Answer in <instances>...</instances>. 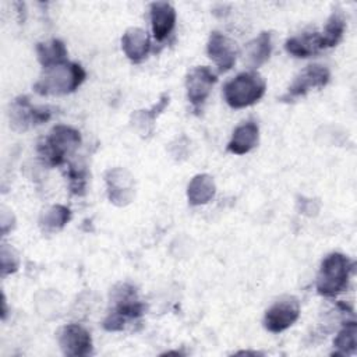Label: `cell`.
Wrapping results in <instances>:
<instances>
[{
    "mask_svg": "<svg viewBox=\"0 0 357 357\" xmlns=\"http://www.w3.org/2000/svg\"><path fill=\"white\" fill-rule=\"evenodd\" d=\"M300 317V303L293 296H284L275 301L265 312L264 326L272 333L290 328Z\"/></svg>",
    "mask_w": 357,
    "mask_h": 357,
    "instance_id": "cell-6",
    "label": "cell"
},
{
    "mask_svg": "<svg viewBox=\"0 0 357 357\" xmlns=\"http://www.w3.org/2000/svg\"><path fill=\"white\" fill-rule=\"evenodd\" d=\"M106 183H107V197L110 202L121 206L131 201L134 190H132V180L127 170L121 167L110 169L106 173Z\"/></svg>",
    "mask_w": 357,
    "mask_h": 357,
    "instance_id": "cell-12",
    "label": "cell"
},
{
    "mask_svg": "<svg viewBox=\"0 0 357 357\" xmlns=\"http://www.w3.org/2000/svg\"><path fill=\"white\" fill-rule=\"evenodd\" d=\"M271 52H272V35L269 32H261L258 38H255L245 46L244 61L251 68H258L268 61Z\"/></svg>",
    "mask_w": 357,
    "mask_h": 357,
    "instance_id": "cell-18",
    "label": "cell"
},
{
    "mask_svg": "<svg viewBox=\"0 0 357 357\" xmlns=\"http://www.w3.org/2000/svg\"><path fill=\"white\" fill-rule=\"evenodd\" d=\"M68 180H70V190H71L73 194L82 195L85 192V185H86V170H85V167L70 166Z\"/></svg>",
    "mask_w": 357,
    "mask_h": 357,
    "instance_id": "cell-23",
    "label": "cell"
},
{
    "mask_svg": "<svg viewBox=\"0 0 357 357\" xmlns=\"http://www.w3.org/2000/svg\"><path fill=\"white\" fill-rule=\"evenodd\" d=\"M50 119L49 109L35 107L29 103L26 96H20L14 100L11 107V124L17 130H26L31 126H38Z\"/></svg>",
    "mask_w": 357,
    "mask_h": 357,
    "instance_id": "cell-11",
    "label": "cell"
},
{
    "mask_svg": "<svg viewBox=\"0 0 357 357\" xmlns=\"http://www.w3.org/2000/svg\"><path fill=\"white\" fill-rule=\"evenodd\" d=\"M121 49L132 61H142L151 49V40L146 31L141 28H128L121 36Z\"/></svg>",
    "mask_w": 357,
    "mask_h": 357,
    "instance_id": "cell-14",
    "label": "cell"
},
{
    "mask_svg": "<svg viewBox=\"0 0 357 357\" xmlns=\"http://www.w3.org/2000/svg\"><path fill=\"white\" fill-rule=\"evenodd\" d=\"M114 308L103 321V328L109 332L123 331L124 326L144 314V304L138 300L137 291L131 284L121 283L113 291Z\"/></svg>",
    "mask_w": 357,
    "mask_h": 357,
    "instance_id": "cell-5",
    "label": "cell"
},
{
    "mask_svg": "<svg viewBox=\"0 0 357 357\" xmlns=\"http://www.w3.org/2000/svg\"><path fill=\"white\" fill-rule=\"evenodd\" d=\"M151 24L153 38L158 42L165 40L173 31L176 24V10L167 1H156L151 4Z\"/></svg>",
    "mask_w": 357,
    "mask_h": 357,
    "instance_id": "cell-13",
    "label": "cell"
},
{
    "mask_svg": "<svg viewBox=\"0 0 357 357\" xmlns=\"http://www.w3.org/2000/svg\"><path fill=\"white\" fill-rule=\"evenodd\" d=\"M10 248L11 247H8L7 244H3V247H1V273H3V276L7 275V273H13L18 269V257H17V254L14 252L11 255V258H8L10 257Z\"/></svg>",
    "mask_w": 357,
    "mask_h": 357,
    "instance_id": "cell-24",
    "label": "cell"
},
{
    "mask_svg": "<svg viewBox=\"0 0 357 357\" xmlns=\"http://www.w3.org/2000/svg\"><path fill=\"white\" fill-rule=\"evenodd\" d=\"M79 144L81 135L75 128L59 124L38 144V153L45 165L60 166L64 163L66 156L74 152Z\"/></svg>",
    "mask_w": 357,
    "mask_h": 357,
    "instance_id": "cell-3",
    "label": "cell"
},
{
    "mask_svg": "<svg viewBox=\"0 0 357 357\" xmlns=\"http://www.w3.org/2000/svg\"><path fill=\"white\" fill-rule=\"evenodd\" d=\"M258 126L254 121L243 123L233 131L231 139L227 144V151L234 155H244L258 144Z\"/></svg>",
    "mask_w": 357,
    "mask_h": 357,
    "instance_id": "cell-15",
    "label": "cell"
},
{
    "mask_svg": "<svg viewBox=\"0 0 357 357\" xmlns=\"http://www.w3.org/2000/svg\"><path fill=\"white\" fill-rule=\"evenodd\" d=\"M354 264L340 252L329 254L321 264L317 276V291L324 297H335L346 290Z\"/></svg>",
    "mask_w": 357,
    "mask_h": 357,
    "instance_id": "cell-2",
    "label": "cell"
},
{
    "mask_svg": "<svg viewBox=\"0 0 357 357\" xmlns=\"http://www.w3.org/2000/svg\"><path fill=\"white\" fill-rule=\"evenodd\" d=\"M216 79V74L206 66L195 67L190 71L185 79V88L188 100L194 107H199L206 100Z\"/></svg>",
    "mask_w": 357,
    "mask_h": 357,
    "instance_id": "cell-9",
    "label": "cell"
},
{
    "mask_svg": "<svg viewBox=\"0 0 357 357\" xmlns=\"http://www.w3.org/2000/svg\"><path fill=\"white\" fill-rule=\"evenodd\" d=\"M71 211L63 205H53L45 211L40 216V227L46 233H53L61 230L70 220Z\"/></svg>",
    "mask_w": 357,
    "mask_h": 357,
    "instance_id": "cell-21",
    "label": "cell"
},
{
    "mask_svg": "<svg viewBox=\"0 0 357 357\" xmlns=\"http://www.w3.org/2000/svg\"><path fill=\"white\" fill-rule=\"evenodd\" d=\"M86 78L81 64L66 61L60 66L45 70V74L33 85L39 95H67L74 92Z\"/></svg>",
    "mask_w": 357,
    "mask_h": 357,
    "instance_id": "cell-1",
    "label": "cell"
},
{
    "mask_svg": "<svg viewBox=\"0 0 357 357\" xmlns=\"http://www.w3.org/2000/svg\"><path fill=\"white\" fill-rule=\"evenodd\" d=\"M265 89L266 82L257 71H244L225 84L223 96L230 107L241 109L258 102Z\"/></svg>",
    "mask_w": 357,
    "mask_h": 357,
    "instance_id": "cell-4",
    "label": "cell"
},
{
    "mask_svg": "<svg viewBox=\"0 0 357 357\" xmlns=\"http://www.w3.org/2000/svg\"><path fill=\"white\" fill-rule=\"evenodd\" d=\"M284 49L287 53H290L294 57L305 59L310 57L319 50H322V42H321V33L319 32H304L301 35L293 36L286 40Z\"/></svg>",
    "mask_w": 357,
    "mask_h": 357,
    "instance_id": "cell-16",
    "label": "cell"
},
{
    "mask_svg": "<svg viewBox=\"0 0 357 357\" xmlns=\"http://www.w3.org/2000/svg\"><path fill=\"white\" fill-rule=\"evenodd\" d=\"M215 192L216 185L213 178L206 173H201L191 178L187 188V198L191 205L197 206L208 204L213 198Z\"/></svg>",
    "mask_w": 357,
    "mask_h": 357,
    "instance_id": "cell-17",
    "label": "cell"
},
{
    "mask_svg": "<svg viewBox=\"0 0 357 357\" xmlns=\"http://www.w3.org/2000/svg\"><path fill=\"white\" fill-rule=\"evenodd\" d=\"M38 60L45 70L67 61V49L60 39H50L36 45Z\"/></svg>",
    "mask_w": 357,
    "mask_h": 357,
    "instance_id": "cell-19",
    "label": "cell"
},
{
    "mask_svg": "<svg viewBox=\"0 0 357 357\" xmlns=\"http://www.w3.org/2000/svg\"><path fill=\"white\" fill-rule=\"evenodd\" d=\"M59 344L64 356L84 357L92 353L91 333L78 324H68L59 332Z\"/></svg>",
    "mask_w": 357,
    "mask_h": 357,
    "instance_id": "cell-8",
    "label": "cell"
},
{
    "mask_svg": "<svg viewBox=\"0 0 357 357\" xmlns=\"http://www.w3.org/2000/svg\"><path fill=\"white\" fill-rule=\"evenodd\" d=\"M356 322L350 321L343 325V328L339 331L333 340V347L336 351L335 356H346L351 354L356 350Z\"/></svg>",
    "mask_w": 357,
    "mask_h": 357,
    "instance_id": "cell-22",
    "label": "cell"
},
{
    "mask_svg": "<svg viewBox=\"0 0 357 357\" xmlns=\"http://www.w3.org/2000/svg\"><path fill=\"white\" fill-rule=\"evenodd\" d=\"M346 29V20L342 13V10H333L331 17L326 21L325 29L321 33V42H322V49L326 47H333L336 46L344 33Z\"/></svg>",
    "mask_w": 357,
    "mask_h": 357,
    "instance_id": "cell-20",
    "label": "cell"
},
{
    "mask_svg": "<svg viewBox=\"0 0 357 357\" xmlns=\"http://www.w3.org/2000/svg\"><path fill=\"white\" fill-rule=\"evenodd\" d=\"M206 52L211 60L219 67V71L230 70L237 59L238 49L236 43L220 32H212L206 45Z\"/></svg>",
    "mask_w": 357,
    "mask_h": 357,
    "instance_id": "cell-10",
    "label": "cell"
},
{
    "mask_svg": "<svg viewBox=\"0 0 357 357\" xmlns=\"http://www.w3.org/2000/svg\"><path fill=\"white\" fill-rule=\"evenodd\" d=\"M331 77L329 70L321 64L307 66L291 82L287 92L280 98L282 100H293L298 96L305 95L312 88H322L328 84Z\"/></svg>",
    "mask_w": 357,
    "mask_h": 357,
    "instance_id": "cell-7",
    "label": "cell"
}]
</instances>
